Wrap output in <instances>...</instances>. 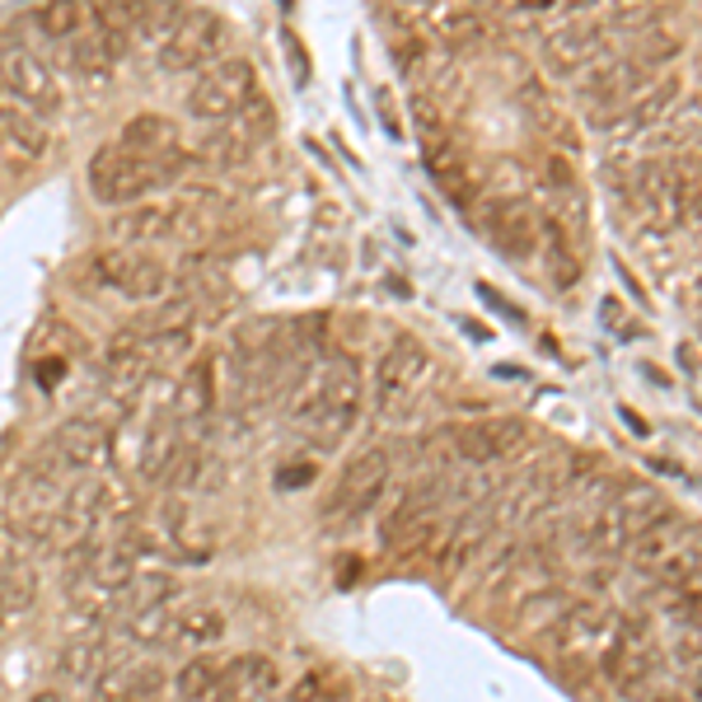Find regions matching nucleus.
<instances>
[{
  "label": "nucleus",
  "mask_w": 702,
  "mask_h": 702,
  "mask_svg": "<svg viewBox=\"0 0 702 702\" xmlns=\"http://www.w3.org/2000/svg\"><path fill=\"white\" fill-rule=\"evenodd\" d=\"M623 422H628V432H637V436H647V422H641L632 407H623Z\"/></svg>",
  "instance_id": "obj_5"
},
{
  "label": "nucleus",
  "mask_w": 702,
  "mask_h": 702,
  "mask_svg": "<svg viewBox=\"0 0 702 702\" xmlns=\"http://www.w3.org/2000/svg\"><path fill=\"white\" fill-rule=\"evenodd\" d=\"M693 698H698V702H702V666H698V670H693Z\"/></svg>",
  "instance_id": "obj_6"
},
{
  "label": "nucleus",
  "mask_w": 702,
  "mask_h": 702,
  "mask_svg": "<svg viewBox=\"0 0 702 702\" xmlns=\"http://www.w3.org/2000/svg\"><path fill=\"white\" fill-rule=\"evenodd\" d=\"M698 530L689 520H679V515H660L656 524H647V530H641L637 539H632V549H628V557H632V567L637 572H647V576H656L660 567H666V562L684 549V543L693 539Z\"/></svg>",
  "instance_id": "obj_3"
},
{
  "label": "nucleus",
  "mask_w": 702,
  "mask_h": 702,
  "mask_svg": "<svg viewBox=\"0 0 702 702\" xmlns=\"http://www.w3.org/2000/svg\"><path fill=\"white\" fill-rule=\"evenodd\" d=\"M290 198L234 14L0 10V702L150 417L263 300Z\"/></svg>",
  "instance_id": "obj_1"
},
{
  "label": "nucleus",
  "mask_w": 702,
  "mask_h": 702,
  "mask_svg": "<svg viewBox=\"0 0 702 702\" xmlns=\"http://www.w3.org/2000/svg\"><path fill=\"white\" fill-rule=\"evenodd\" d=\"M666 515V497L656 487H623V492L604 506L591 524V549L604 557H623L632 549V539Z\"/></svg>",
  "instance_id": "obj_2"
},
{
  "label": "nucleus",
  "mask_w": 702,
  "mask_h": 702,
  "mask_svg": "<svg viewBox=\"0 0 702 702\" xmlns=\"http://www.w3.org/2000/svg\"><path fill=\"white\" fill-rule=\"evenodd\" d=\"M674 99H679V81H660V85H651L647 94H641V99H637L628 113H632L637 127H647V123H656V117L666 113Z\"/></svg>",
  "instance_id": "obj_4"
},
{
  "label": "nucleus",
  "mask_w": 702,
  "mask_h": 702,
  "mask_svg": "<svg viewBox=\"0 0 702 702\" xmlns=\"http://www.w3.org/2000/svg\"><path fill=\"white\" fill-rule=\"evenodd\" d=\"M698 296H702V277H698Z\"/></svg>",
  "instance_id": "obj_7"
}]
</instances>
